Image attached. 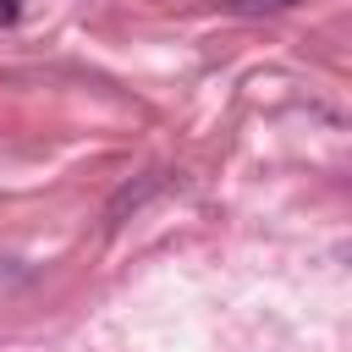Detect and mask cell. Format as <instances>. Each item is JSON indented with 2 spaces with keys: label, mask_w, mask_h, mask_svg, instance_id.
Segmentation results:
<instances>
[{
  "label": "cell",
  "mask_w": 352,
  "mask_h": 352,
  "mask_svg": "<svg viewBox=\"0 0 352 352\" xmlns=\"http://www.w3.org/2000/svg\"><path fill=\"white\" fill-rule=\"evenodd\" d=\"M248 11H280V6H292V0H242Z\"/></svg>",
  "instance_id": "6da1fadb"
},
{
  "label": "cell",
  "mask_w": 352,
  "mask_h": 352,
  "mask_svg": "<svg viewBox=\"0 0 352 352\" xmlns=\"http://www.w3.org/2000/svg\"><path fill=\"white\" fill-rule=\"evenodd\" d=\"M16 16V0H0V22H11Z\"/></svg>",
  "instance_id": "7a4b0ae2"
}]
</instances>
